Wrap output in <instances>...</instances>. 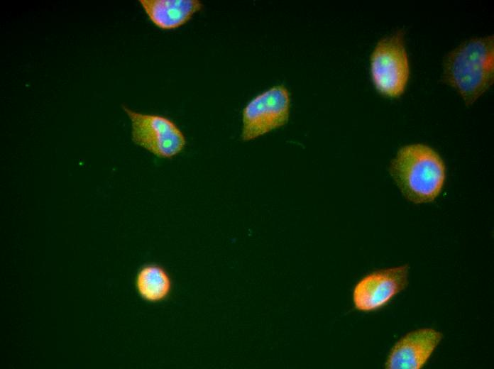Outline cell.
Masks as SVG:
<instances>
[{
	"instance_id": "1",
	"label": "cell",
	"mask_w": 494,
	"mask_h": 369,
	"mask_svg": "<svg viewBox=\"0 0 494 369\" xmlns=\"http://www.w3.org/2000/svg\"><path fill=\"white\" fill-rule=\"evenodd\" d=\"M441 81L473 104L494 82V35L467 38L446 53Z\"/></svg>"
},
{
	"instance_id": "2",
	"label": "cell",
	"mask_w": 494,
	"mask_h": 369,
	"mask_svg": "<svg viewBox=\"0 0 494 369\" xmlns=\"http://www.w3.org/2000/svg\"><path fill=\"white\" fill-rule=\"evenodd\" d=\"M389 172L404 197L415 204L433 202L446 178V165L439 153L424 143L400 148Z\"/></svg>"
},
{
	"instance_id": "3",
	"label": "cell",
	"mask_w": 494,
	"mask_h": 369,
	"mask_svg": "<svg viewBox=\"0 0 494 369\" xmlns=\"http://www.w3.org/2000/svg\"><path fill=\"white\" fill-rule=\"evenodd\" d=\"M369 72L375 90L390 99L401 97L411 77L405 31L400 28L381 37L369 57Z\"/></svg>"
},
{
	"instance_id": "4",
	"label": "cell",
	"mask_w": 494,
	"mask_h": 369,
	"mask_svg": "<svg viewBox=\"0 0 494 369\" xmlns=\"http://www.w3.org/2000/svg\"><path fill=\"white\" fill-rule=\"evenodd\" d=\"M122 109L131 123V139L138 146L160 158H172L186 145V138L170 119L158 114H143Z\"/></svg>"
},
{
	"instance_id": "5",
	"label": "cell",
	"mask_w": 494,
	"mask_h": 369,
	"mask_svg": "<svg viewBox=\"0 0 494 369\" xmlns=\"http://www.w3.org/2000/svg\"><path fill=\"white\" fill-rule=\"evenodd\" d=\"M290 95L283 84L254 97L242 111L241 137L249 141L285 125L290 117Z\"/></svg>"
},
{
	"instance_id": "6",
	"label": "cell",
	"mask_w": 494,
	"mask_h": 369,
	"mask_svg": "<svg viewBox=\"0 0 494 369\" xmlns=\"http://www.w3.org/2000/svg\"><path fill=\"white\" fill-rule=\"evenodd\" d=\"M410 266L380 269L362 277L354 286L353 302L361 312H373L387 305L408 285Z\"/></svg>"
},
{
	"instance_id": "7",
	"label": "cell",
	"mask_w": 494,
	"mask_h": 369,
	"mask_svg": "<svg viewBox=\"0 0 494 369\" xmlns=\"http://www.w3.org/2000/svg\"><path fill=\"white\" fill-rule=\"evenodd\" d=\"M443 338L434 329L422 328L410 331L390 349L385 368L387 369H420L427 363Z\"/></svg>"
},
{
	"instance_id": "8",
	"label": "cell",
	"mask_w": 494,
	"mask_h": 369,
	"mask_svg": "<svg viewBox=\"0 0 494 369\" xmlns=\"http://www.w3.org/2000/svg\"><path fill=\"white\" fill-rule=\"evenodd\" d=\"M139 2L150 21L163 30L183 26L203 7L198 0H140Z\"/></svg>"
},
{
	"instance_id": "9",
	"label": "cell",
	"mask_w": 494,
	"mask_h": 369,
	"mask_svg": "<svg viewBox=\"0 0 494 369\" xmlns=\"http://www.w3.org/2000/svg\"><path fill=\"white\" fill-rule=\"evenodd\" d=\"M135 287L140 297L150 303L166 299L172 289V278L167 270L155 263H146L138 270Z\"/></svg>"
}]
</instances>
